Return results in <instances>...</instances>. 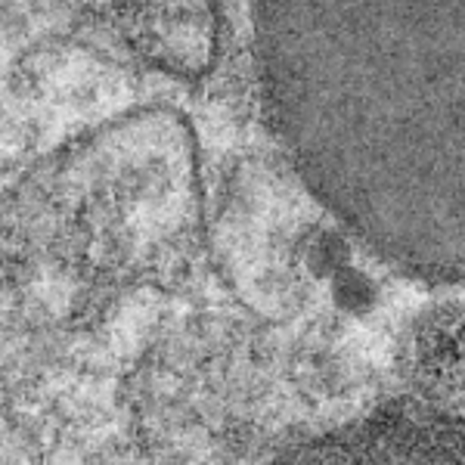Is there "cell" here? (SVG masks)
<instances>
[{"label":"cell","mask_w":465,"mask_h":465,"mask_svg":"<svg viewBox=\"0 0 465 465\" xmlns=\"http://www.w3.org/2000/svg\"><path fill=\"white\" fill-rule=\"evenodd\" d=\"M267 112L381 261L465 286V0H254Z\"/></svg>","instance_id":"6da1fadb"},{"label":"cell","mask_w":465,"mask_h":465,"mask_svg":"<svg viewBox=\"0 0 465 465\" xmlns=\"http://www.w3.org/2000/svg\"><path fill=\"white\" fill-rule=\"evenodd\" d=\"M267 465H465V425L425 412H379L292 447Z\"/></svg>","instance_id":"7a4b0ae2"},{"label":"cell","mask_w":465,"mask_h":465,"mask_svg":"<svg viewBox=\"0 0 465 465\" xmlns=\"http://www.w3.org/2000/svg\"><path fill=\"white\" fill-rule=\"evenodd\" d=\"M401 366L412 385L431 394L465 388V302H431L410 320L401 341Z\"/></svg>","instance_id":"3957f363"},{"label":"cell","mask_w":465,"mask_h":465,"mask_svg":"<svg viewBox=\"0 0 465 465\" xmlns=\"http://www.w3.org/2000/svg\"><path fill=\"white\" fill-rule=\"evenodd\" d=\"M332 298L344 313H357V317H363V313H370L372 307L379 304V286L370 273H363L360 267L348 264L341 273H335Z\"/></svg>","instance_id":"277c9868"}]
</instances>
